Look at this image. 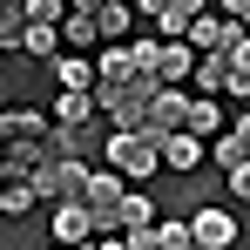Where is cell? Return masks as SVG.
Masks as SVG:
<instances>
[{
	"label": "cell",
	"mask_w": 250,
	"mask_h": 250,
	"mask_svg": "<svg viewBox=\"0 0 250 250\" xmlns=\"http://www.w3.org/2000/svg\"><path fill=\"white\" fill-rule=\"evenodd\" d=\"M163 149H169V135H156V128H142V135H108V163L122 169V176H142L149 183V169H163Z\"/></svg>",
	"instance_id": "6da1fadb"
},
{
	"label": "cell",
	"mask_w": 250,
	"mask_h": 250,
	"mask_svg": "<svg viewBox=\"0 0 250 250\" xmlns=\"http://www.w3.org/2000/svg\"><path fill=\"white\" fill-rule=\"evenodd\" d=\"M122 209H128V189L115 176H95V189H88V216H95V230H122Z\"/></svg>",
	"instance_id": "7a4b0ae2"
},
{
	"label": "cell",
	"mask_w": 250,
	"mask_h": 250,
	"mask_svg": "<svg viewBox=\"0 0 250 250\" xmlns=\"http://www.w3.org/2000/svg\"><path fill=\"white\" fill-rule=\"evenodd\" d=\"M149 21L163 27L169 41H189V34H196V21H203V7H196V0H156V7H149Z\"/></svg>",
	"instance_id": "3957f363"
},
{
	"label": "cell",
	"mask_w": 250,
	"mask_h": 250,
	"mask_svg": "<svg viewBox=\"0 0 250 250\" xmlns=\"http://www.w3.org/2000/svg\"><path fill=\"white\" fill-rule=\"evenodd\" d=\"M47 142H54V156H61V163H88V156H108V142L95 135V122H88V128H54Z\"/></svg>",
	"instance_id": "277c9868"
},
{
	"label": "cell",
	"mask_w": 250,
	"mask_h": 250,
	"mask_svg": "<svg viewBox=\"0 0 250 250\" xmlns=\"http://www.w3.org/2000/svg\"><path fill=\"white\" fill-rule=\"evenodd\" d=\"M189 237H196L203 250H223L230 237H237V223H230V209H196V216H189Z\"/></svg>",
	"instance_id": "5b68a950"
},
{
	"label": "cell",
	"mask_w": 250,
	"mask_h": 250,
	"mask_svg": "<svg viewBox=\"0 0 250 250\" xmlns=\"http://www.w3.org/2000/svg\"><path fill=\"white\" fill-rule=\"evenodd\" d=\"M61 41H68V47H95V41H102V0H82V7L68 14Z\"/></svg>",
	"instance_id": "8992f818"
},
{
	"label": "cell",
	"mask_w": 250,
	"mask_h": 250,
	"mask_svg": "<svg viewBox=\"0 0 250 250\" xmlns=\"http://www.w3.org/2000/svg\"><path fill=\"white\" fill-rule=\"evenodd\" d=\"M189 102L196 95H176V88H163V102H156V135H189Z\"/></svg>",
	"instance_id": "52a82bcc"
},
{
	"label": "cell",
	"mask_w": 250,
	"mask_h": 250,
	"mask_svg": "<svg viewBox=\"0 0 250 250\" xmlns=\"http://www.w3.org/2000/svg\"><path fill=\"white\" fill-rule=\"evenodd\" d=\"M0 135H7V149H27V142H47V128L34 108H7L0 115Z\"/></svg>",
	"instance_id": "ba28073f"
},
{
	"label": "cell",
	"mask_w": 250,
	"mask_h": 250,
	"mask_svg": "<svg viewBox=\"0 0 250 250\" xmlns=\"http://www.w3.org/2000/svg\"><path fill=\"white\" fill-rule=\"evenodd\" d=\"M196 237H189V223H156V230H135L128 237V250H189Z\"/></svg>",
	"instance_id": "9c48e42d"
},
{
	"label": "cell",
	"mask_w": 250,
	"mask_h": 250,
	"mask_svg": "<svg viewBox=\"0 0 250 250\" xmlns=\"http://www.w3.org/2000/svg\"><path fill=\"white\" fill-rule=\"evenodd\" d=\"M88 230H95V216H88V203H68V209H54V237L61 244H88Z\"/></svg>",
	"instance_id": "30bf717a"
},
{
	"label": "cell",
	"mask_w": 250,
	"mask_h": 250,
	"mask_svg": "<svg viewBox=\"0 0 250 250\" xmlns=\"http://www.w3.org/2000/svg\"><path fill=\"white\" fill-rule=\"evenodd\" d=\"M95 108H102L95 95H61V102H54V115H61V128H88V122H95Z\"/></svg>",
	"instance_id": "8fae6325"
},
{
	"label": "cell",
	"mask_w": 250,
	"mask_h": 250,
	"mask_svg": "<svg viewBox=\"0 0 250 250\" xmlns=\"http://www.w3.org/2000/svg\"><path fill=\"white\" fill-rule=\"evenodd\" d=\"M156 68H163V82L176 88L183 75H189V68H196V54H189V41H163V61H156Z\"/></svg>",
	"instance_id": "7c38bea8"
},
{
	"label": "cell",
	"mask_w": 250,
	"mask_h": 250,
	"mask_svg": "<svg viewBox=\"0 0 250 250\" xmlns=\"http://www.w3.org/2000/svg\"><path fill=\"white\" fill-rule=\"evenodd\" d=\"M122 230H156V203H149V189H128V209H122Z\"/></svg>",
	"instance_id": "4fadbf2b"
},
{
	"label": "cell",
	"mask_w": 250,
	"mask_h": 250,
	"mask_svg": "<svg viewBox=\"0 0 250 250\" xmlns=\"http://www.w3.org/2000/svg\"><path fill=\"white\" fill-rule=\"evenodd\" d=\"M196 88H203V95H216V88L230 95V54H216V61H196Z\"/></svg>",
	"instance_id": "5bb4252c"
},
{
	"label": "cell",
	"mask_w": 250,
	"mask_h": 250,
	"mask_svg": "<svg viewBox=\"0 0 250 250\" xmlns=\"http://www.w3.org/2000/svg\"><path fill=\"white\" fill-rule=\"evenodd\" d=\"M163 163H169V169H196V163H203V149H196V135H169Z\"/></svg>",
	"instance_id": "9a60e30c"
},
{
	"label": "cell",
	"mask_w": 250,
	"mask_h": 250,
	"mask_svg": "<svg viewBox=\"0 0 250 250\" xmlns=\"http://www.w3.org/2000/svg\"><path fill=\"white\" fill-rule=\"evenodd\" d=\"M230 95H250V34L230 47Z\"/></svg>",
	"instance_id": "2e32d148"
},
{
	"label": "cell",
	"mask_w": 250,
	"mask_h": 250,
	"mask_svg": "<svg viewBox=\"0 0 250 250\" xmlns=\"http://www.w3.org/2000/svg\"><path fill=\"white\" fill-rule=\"evenodd\" d=\"M21 47H27L34 61H47L54 47H68V41H61V27H27V41H21Z\"/></svg>",
	"instance_id": "e0dca14e"
},
{
	"label": "cell",
	"mask_w": 250,
	"mask_h": 250,
	"mask_svg": "<svg viewBox=\"0 0 250 250\" xmlns=\"http://www.w3.org/2000/svg\"><path fill=\"white\" fill-rule=\"evenodd\" d=\"M128 34V7L122 0H102V41H122Z\"/></svg>",
	"instance_id": "ac0fdd59"
},
{
	"label": "cell",
	"mask_w": 250,
	"mask_h": 250,
	"mask_svg": "<svg viewBox=\"0 0 250 250\" xmlns=\"http://www.w3.org/2000/svg\"><path fill=\"white\" fill-rule=\"evenodd\" d=\"M216 163L230 169V176H237V169H250V163H244V142H237V135H223V142H216Z\"/></svg>",
	"instance_id": "d6986e66"
},
{
	"label": "cell",
	"mask_w": 250,
	"mask_h": 250,
	"mask_svg": "<svg viewBox=\"0 0 250 250\" xmlns=\"http://www.w3.org/2000/svg\"><path fill=\"white\" fill-rule=\"evenodd\" d=\"M216 128V102H189V135H209Z\"/></svg>",
	"instance_id": "ffe728a7"
},
{
	"label": "cell",
	"mask_w": 250,
	"mask_h": 250,
	"mask_svg": "<svg viewBox=\"0 0 250 250\" xmlns=\"http://www.w3.org/2000/svg\"><path fill=\"white\" fill-rule=\"evenodd\" d=\"M27 209H34V189H7L0 196V216H27Z\"/></svg>",
	"instance_id": "44dd1931"
},
{
	"label": "cell",
	"mask_w": 250,
	"mask_h": 250,
	"mask_svg": "<svg viewBox=\"0 0 250 250\" xmlns=\"http://www.w3.org/2000/svg\"><path fill=\"white\" fill-rule=\"evenodd\" d=\"M223 21H237V27L250 34V0H230V7H223Z\"/></svg>",
	"instance_id": "7402d4cb"
},
{
	"label": "cell",
	"mask_w": 250,
	"mask_h": 250,
	"mask_svg": "<svg viewBox=\"0 0 250 250\" xmlns=\"http://www.w3.org/2000/svg\"><path fill=\"white\" fill-rule=\"evenodd\" d=\"M230 189H237V196L250 203V169H237V176H230Z\"/></svg>",
	"instance_id": "603a6c76"
},
{
	"label": "cell",
	"mask_w": 250,
	"mask_h": 250,
	"mask_svg": "<svg viewBox=\"0 0 250 250\" xmlns=\"http://www.w3.org/2000/svg\"><path fill=\"white\" fill-rule=\"evenodd\" d=\"M230 135L244 142V163H250V115H244V122H237V128H230Z\"/></svg>",
	"instance_id": "cb8c5ba5"
},
{
	"label": "cell",
	"mask_w": 250,
	"mask_h": 250,
	"mask_svg": "<svg viewBox=\"0 0 250 250\" xmlns=\"http://www.w3.org/2000/svg\"><path fill=\"white\" fill-rule=\"evenodd\" d=\"M82 250H128V244H82Z\"/></svg>",
	"instance_id": "d4e9b609"
},
{
	"label": "cell",
	"mask_w": 250,
	"mask_h": 250,
	"mask_svg": "<svg viewBox=\"0 0 250 250\" xmlns=\"http://www.w3.org/2000/svg\"><path fill=\"white\" fill-rule=\"evenodd\" d=\"M189 250H203V244H189Z\"/></svg>",
	"instance_id": "484cf974"
}]
</instances>
